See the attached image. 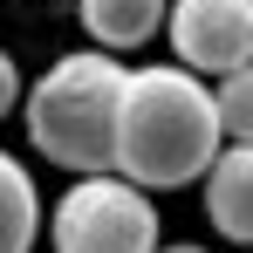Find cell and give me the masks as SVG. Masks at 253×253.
I'll return each mask as SVG.
<instances>
[{
    "mask_svg": "<svg viewBox=\"0 0 253 253\" xmlns=\"http://www.w3.org/2000/svg\"><path fill=\"white\" fill-rule=\"evenodd\" d=\"M76 21L103 55H130L151 35H165V0H76Z\"/></svg>",
    "mask_w": 253,
    "mask_h": 253,
    "instance_id": "8992f818",
    "label": "cell"
},
{
    "mask_svg": "<svg viewBox=\"0 0 253 253\" xmlns=\"http://www.w3.org/2000/svg\"><path fill=\"white\" fill-rule=\"evenodd\" d=\"M219 117L212 89L178 69V62H144L124 69L117 89V137H110V171L130 178L137 192H178L199 185L206 165L219 158Z\"/></svg>",
    "mask_w": 253,
    "mask_h": 253,
    "instance_id": "6da1fadb",
    "label": "cell"
},
{
    "mask_svg": "<svg viewBox=\"0 0 253 253\" xmlns=\"http://www.w3.org/2000/svg\"><path fill=\"white\" fill-rule=\"evenodd\" d=\"M35 233H42V192L14 151H0V253H35Z\"/></svg>",
    "mask_w": 253,
    "mask_h": 253,
    "instance_id": "52a82bcc",
    "label": "cell"
},
{
    "mask_svg": "<svg viewBox=\"0 0 253 253\" xmlns=\"http://www.w3.org/2000/svg\"><path fill=\"white\" fill-rule=\"evenodd\" d=\"M117 89H124V62L103 48H76L55 55L48 76H35V89L21 96L28 117V144L35 158H48L69 178L110 171V137H117Z\"/></svg>",
    "mask_w": 253,
    "mask_h": 253,
    "instance_id": "7a4b0ae2",
    "label": "cell"
},
{
    "mask_svg": "<svg viewBox=\"0 0 253 253\" xmlns=\"http://www.w3.org/2000/svg\"><path fill=\"white\" fill-rule=\"evenodd\" d=\"M165 35L178 69L226 76L253 62V0H165Z\"/></svg>",
    "mask_w": 253,
    "mask_h": 253,
    "instance_id": "277c9868",
    "label": "cell"
},
{
    "mask_svg": "<svg viewBox=\"0 0 253 253\" xmlns=\"http://www.w3.org/2000/svg\"><path fill=\"white\" fill-rule=\"evenodd\" d=\"M7 110H21V69H14V55L0 48V117Z\"/></svg>",
    "mask_w": 253,
    "mask_h": 253,
    "instance_id": "9c48e42d",
    "label": "cell"
},
{
    "mask_svg": "<svg viewBox=\"0 0 253 253\" xmlns=\"http://www.w3.org/2000/svg\"><path fill=\"white\" fill-rule=\"evenodd\" d=\"M206 219L219 240L253 247V144H219L206 165Z\"/></svg>",
    "mask_w": 253,
    "mask_h": 253,
    "instance_id": "5b68a950",
    "label": "cell"
},
{
    "mask_svg": "<svg viewBox=\"0 0 253 253\" xmlns=\"http://www.w3.org/2000/svg\"><path fill=\"white\" fill-rule=\"evenodd\" d=\"M212 117H219V137H226V144H253V62L219 76V89H212Z\"/></svg>",
    "mask_w": 253,
    "mask_h": 253,
    "instance_id": "ba28073f",
    "label": "cell"
},
{
    "mask_svg": "<svg viewBox=\"0 0 253 253\" xmlns=\"http://www.w3.org/2000/svg\"><path fill=\"white\" fill-rule=\"evenodd\" d=\"M158 253H212V247H199V240H158Z\"/></svg>",
    "mask_w": 253,
    "mask_h": 253,
    "instance_id": "30bf717a",
    "label": "cell"
},
{
    "mask_svg": "<svg viewBox=\"0 0 253 253\" xmlns=\"http://www.w3.org/2000/svg\"><path fill=\"white\" fill-rule=\"evenodd\" d=\"M48 240L55 253H158L165 226H158L151 192H137L117 171H89L55 199Z\"/></svg>",
    "mask_w": 253,
    "mask_h": 253,
    "instance_id": "3957f363",
    "label": "cell"
}]
</instances>
